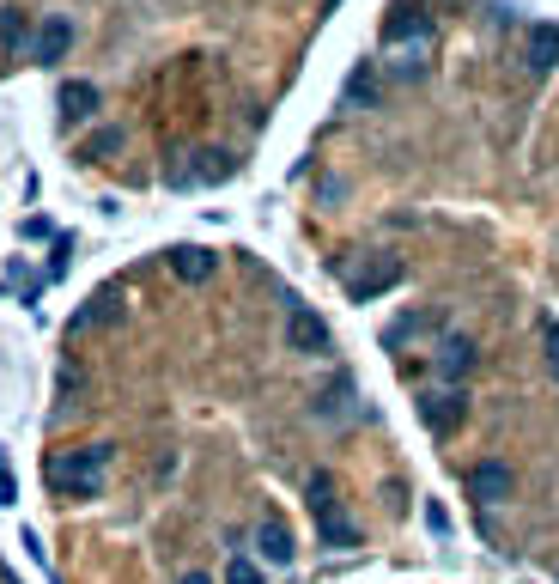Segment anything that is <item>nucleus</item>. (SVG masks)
<instances>
[{"label": "nucleus", "instance_id": "nucleus-1", "mask_svg": "<svg viewBox=\"0 0 559 584\" xmlns=\"http://www.w3.org/2000/svg\"><path fill=\"white\" fill-rule=\"evenodd\" d=\"M104 469H110V445H79V451H55L43 463L49 487L55 493H73V499H92L104 487Z\"/></svg>", "mask_w": 559, "mask_h": 584}, {"label": "nucleus", "instance_id": "nucleus-2", "mask_svg": "<svg viewBox=\"0 0 559 584\" xmlns=\"http://www.w3.org/2000/svg\"><path fill=\"white\" fill-rule=\"evenodd\" d=\"M414 408H420L426 432H438V438H450V432H456V426L468 420V396H462L456 384H444V390H426V396H420Z\"/></svg>", "mask_w": 559, "mask_h": 584}, {"label": "nucleus", "instance_id": "nucleus-3", "mask_svg": "<svg viewBox=\"0 0 559 584\" xmlns=\"http://www.w3.org/2000/svg\"><path fill=\"white\" fill-rule=\"evenodd\" d=\"M286 347H292V353H329V323L316 317L310 305H298V299H292V311H286Z\"/></svg>", "mask_w": 559, "mask_h": 584}, {"label": "nucleus", "instance_id": "nucleus-4", "mask_svg": "<svg viewBox=\"0 0 559 584\" xmlns=\"http://www.w3.org/2000/svg\"><path fill=\"white\" fill-rule=\"evenodd\" d=\"M420 37H432V13L420 0H395L383 13V43H420Z\"/></svg>", "mask_w": 559, "mask_h": 584}, {"label": "nucleus", "instance_id": "nucleus-5", "mask_svg": "<svg viewBox=\"0 0 559 584\" xmlns=\"http://www.w3.org/2000/svg\"><path fill=\"white\" fill-rule=\"evenodd\" d=\"M402 274H408L402 262H389V256H377L371 268H353V274H347V299H353V305H365V299H377V292H389V286H402Z\"/></svg>", "mask_w": 559, "mask_h": 584}, {"label": "nucleus", "instance_id": "nucleus-6", "mask_svg": "<svg viewBox=\"0 0 559 584\" xmlns=\"http://www.w3.org/2000/svg\"><path fill=\"white\" fill-rule=\"evenodd\" d=\"M511 487H517V475H511V463H499V457H493V463H481V469L468 475V493L481 499V505H505V499H511Z\"/></svg>", "mask_w": 559, "mask_h": 584}, {"label": "nucleus", "instance_id": "nucleus-7", "mask_svg": "<svg viewBox=\"0 0 559 584\" xmlns=\"http://www.w3.org/2000/svg\"><path fill=\"white\" fill-rule=\"evenodd\" d=\"M474 359H481V353H474V341L450 329V335L438 341V378H444V384H462V378L474 372Z\"/></svg>", "mask_w": 559, "mask_h": 584}, {"label": "nucleus", "instance_id": "nucleus-8", "mask_svg": "<svg viewBox=\"0 0 559 584\" xmlns=\"http://www.w3.org/2000/svg\"><path fill=\"white\" fill-rule=\"evenodd\" d=\"M432 329H444L438 311H402L395 323H383V347H389V353H402L408 341H420V335H432Z\"/></svg>", "mask_w": 559, "mask_h": 584}, {"label": "nucleus", "instance_id": "nucleus-9", "mask_svg": "<svg viewBox=\"0 0 559 584\" xmlns=\"http://www.w3.org/2000/svg\"><path fill=\"white\" fill-rule=\"evenodd\" d=\"M67 49H73V19H61V13H55V19H43V25H37V37H31V61L55 67Z\"/></svg>", "mask_w": 559, "mask_h": 584}, {"label": "nucleus", "instance_id": "nucleus-10", "mask_svg": "<svg viewBox=\"0 0 559 584\" xmlns=\"http://www.w3.org/2000/svg\"><path fill=\"white\" fill-rule=\"evenodd\" d=\"M213 268H219V256H213V250H201V244H177V250H171V274H177V280H189V286L213 280Z\"/></svg>", "mask_w": 559, "mask_h": 584}, {"label": "nucleus", "instance_id": "nucleus-11", "mask_svg": "<svg viewBox=\"0 0 559 584\" xmlns=\"http://www.w3.org/2000/svg\"><path fill=\"white\" fill-rule=\"evenodd\" d=\"M256 548H262L268 566H292V554H298V542H292V530H286L280 518H262V524H256Z\"/></svg>", "mask_w": 559, "mask_h": 584}, {"label": "nucleus", "instance_id": "nucleus-12", "mask_svg": "<svg viewBox=\"0 0 559 584\" xmlns=\"http://www.w3.org/2000/svg\"><path fill=\"white\" fill-rule=\"evenodd\" d=\"M523 67H529V73H553V67H559V25H535V31H529Z\"/></svg>", "mask_w": 559, "mask_h": 584}, {"label": "nucleus", "instance_id": "nucleus-13", "mask_svg": "<svg viewBox=\"0 0 559 584\" xmlns=\"http://www.w3.org/2000/svg\"><path fill=\"white\" fill-rule=\"evenodd\" d=\"M371 104H377V67L359 61L347 73V86H341V110H371Z\"/></svg>", "mask_w": 559, "mask_h": 584}, {"label": "nucleus", "instance_id": "nucleus-14", "mask_svg": "<svg viewBox=\"0 0 559 584\" xmlns=\"http://www.w3.org/2000/svg\"><path fill=\"white\" fill-rule=\"evenodd\" d=\"M61 116H67V122L98 116V86H92V80H67V86H61Z\"/></svg>", "mask_w": 559, "mask_h": 584}, {"label": "nucleus", "instance_id": "nucleus-15", "mask_svg": "<svg viewBox=\"0 0 559 584\" xmlns=\"http://www.w3.org/2000/svg\"><path fill=\"white\" fill-rule=\"evenodd\" d=\"M316 518H323V536H329V542H347V548L359 542V530H353L347 518H335V505H329V511H316Z\"/></svg>", "mask_w": 559, "mask_h": 584}, {"label": "nucleus", "instance_id": "nucleus-16", "mask_svg": "<svg viewBox=\"0 0 559 584\" xmlns=\"http://www.w3.org/2000/svg\"><path fill=\"white\" fill-rule=\"evenodd\" d=\"M116 146H122V128H104V134H92V146L79 159H104V153H116Z\"/></svg>", "mask_w": 559, "mask_h": 584}, {"label": "nucleus", "instance_id": "nucleus-17", "mask_svg": "<svg viewBox=\"0 0 559 584\" xmlns=\"http://www.w3.org/2000/svg\"><path fill=\"white\" fill-rule=\"evenodd\" d=\"M541 347H547V365H553V378H559V323L541 317Z\"/></svg>", "mask_w": 559, "mask_h": 584}, {"label": "nucleus", "instance_id": "nucleus-18", "mask_svg": "<svg viewBox=\"0 0 559 584\" xmlns=\"http://www.w3.org/2000/svg\"><path fill=\"white\" fill-rule=\"evenodd\" d=\"M426 530H432V536H438V542H444V536H450V530H456V524H450V511H444V505H438V499H432V505H426Z\"/></svg>", "mask_w": 559, "mask_h": 584}, {"label": "nucleus", "instance_id": "nucleus-19", "mask_svg": "<svg viewBox=\"0 0 559 584\" xmlns=\"http://www.w3.org/2000/svg\"><path fill=\"white\" fill-rule=\"evenodd\" d=\"M225 584H262V572H256L244 554H237V560H231V572H225Z\"/></svg>", "mask_w": 559, "mask_h": 584}, {"label": "nucleus", "instance_id": "nucleus-20", "mask_svg": "<svg viewBox=\"0 0 559 584\" xmlns=\"http://www.w3.org/2000/svg\"><path fill=\"white\" fill-rule=\"evenodd\" d=\"M0 37L19 43V37H25V19H19V13H0Z\"/></svg>", "mask_w": 559, "mask_h": 584}, {"label": "nucleus", "instance_id": "nucleus-21", "mask_svg": "<svg viewBox=\"0 0 559 584\" xmlns=\"http://www.w3.org/2000/svg\"><path fill=\"white\" fill-rule=\"evenodd\" d=\"M13 493H19V487H13V475H7V457H0V505H13Z\"/></svg>", "mask_w": 559, "mask_h": 584}, {"label": "nucleus", "instance_id": "nucleus-22", "mask_svg": "<svg viewBox=\"0 0 559 584\" xmlns=\"http://www.w3.org/2000/svg\"><path fill=\"white\" fill-rule=\"evenodd\" d=\"M183 584H207V572H189V578H183Z\"/></svg>", "mask_w": 559, "mask_h": 584}]
</instances>
